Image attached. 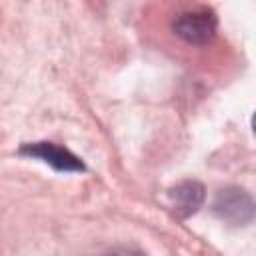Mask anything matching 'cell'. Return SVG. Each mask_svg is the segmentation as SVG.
I'll list each match as a JSON object with an SVG mask.
<instances>
[{
  "mask_svg": "<svg viewBox=\"0 0 256 256\" xmlns=\"http://www.w3.org/2000/svg\"><path fill=\"white\" fill-rule=\"evenodd\" d=\"M214 216L232 228H246L254 220V200L252 194L240 186H226L218 190L214 204Z\"/></svg>",
  "mask_w": 256,
  "mask_h": 256,
  "instance_id": "obj_2",
  "label": "cell"
},
{
  "mask_svg": "<svg viewBox=\"0 0 256 256\" xmlns=\"http://www.w3.org/2000/svg\"><path fill=\"white\" fill-rule=\"evenodd\" d=\"M172 30L182 42L190 46H206L218 32V18L210 8L204 6L182 10L174 16Z\"/></svg>",
  "mask_w": 256,
  "mask_h": 256,
  "instance_id": "obj_1",
  "label": "cell"
},
{
  "mask_svg": "<svg viewBox=\"0 0 256 256\" xmlns=\"http://www.w3.org/2000/svg\"><path fill=\"white\" fill-rule=\"evenodd\" d=\"M18 154L24 158H30V160H38L56 172H64V174L86 172V164L82 162V158L76 156L74 152H70L66 146H60L56 142H48V140L28 142V144L20 146Z\"/></svg>",
  "mask_w": 256,
  "mask_h": 256,
  "instance_id": "obj_3",
  "label": "cell"
},
{
  "mask_svg": "<svg viewBox=\"0 0 256 256\" xmlns=\"http://www.w3.org/2000/svg\"><path fill=\"white\" fill-rule=\"evenodd\" d=\"M166 196H168L170 208L176 214V218L188 220L202 208V204L206 200V188L198 180H184V182L172 186Z\"/></svg>",
  "mask_w": 256,
  "mask_h": 256,
  "instance_id": "obj_4",
  "label": "cell"
}]
</instances>
